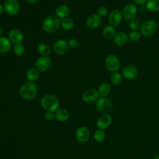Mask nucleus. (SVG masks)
<instances>
[{
    "mask_svg": "<svg viewBox=\"0 0 159 159\" xmlns=\"http://www.w3.org/2000/svg\"><path fill=\"white\" fill-rule=\"evenodd\" d=\"M20 96L25 100L34 99L37 94V88L35 84L32 81L23 83L19 89Z\"/></svg>",
    "mask_w": 159,
    "mask_h": 159,
    "instance_id": "nucleus-1",
    "label": "nucleus"
},
{
    "mask_svg": "<svg viewBox=\"0 0 159 159\" xmlns=\"http://www.w3.org/2000/svg\"><path fill=\"white\" fill-rule=\"evenodd\" d=\"M42 29L47 33H53L60 27V20L57 16L50 15L45 17L42 22Z\"/></svg>",
    "mask_w": 159,
    "mask_h": 159,
    "instance_id": "nucleus-2",
    "label": "nucleus"
},
{
    "mask_svg": "<svg viewBox=\"0 0 159 159\" xmlns=\"http://www.w3.org/2000/svg\"><path fill=\"white\" fill-rule=\"evenodd\" d=\"M41 106L47 111H56L59 106V101L53 94H47L40 101Z\"/></svg>",
    "mask_w": 159,
    "mask_h": 159,
    "instance_id": "nucleus-3",
    "label": "nucleus"
},
{
    "mask_svg": "<svg viewBox=\"0 0 159 159\" xmlns=\"http://www.w3.org/2000/svg\"><path fill=\"white\" fill-rule=\"evenodd\" d=\"M157 24L153 20H148L144 22L140 27V34L145 37L153 35L157 30Z\"/></svg>",
    "mask_w": 159,
    "mask_h": 159,
    "instance_id": "nucleus-4",
    "label": "nucleus"
},
{
    "mask_svg": "<svg viewBox=\"0 0 159 159\" xmlns=\"http://www.w3.org/2000/svg\"><path fill=\"white\" fill-rule=\"evenodd\" d=\"M105 66L108 71L115 73L119 70L120 63L117 56L111 54L107 55L105 59Z\"/></svg>",
    "mask_w": 159,
    "mask_h": 159,
    "instance_id": "nucleus-5",
    "label": "nucleus"
},
{
    "mask_svg": "<svg viewBox=\"0 0 159 159\" xmlns=\"http://www.w3.org/2000/svg\"><path fill=\"white\" fill-rule=\"evenodd\" d=\"M96 109L102 113H106L111 111L112 104L111 100L106 97H101L98 98L96 102Z\"/></svg>",
    "mask_w": 159,
    "mask_h": 159,
    "instance_id": "nucleus-6",
    "label": "nucleus"
},
{
    "mask_svg": "<svg viewBox=\"0 0 159 159\" xmlns=\"http://www.w3.org/2000/svg\"><path fill=\"white\" fill-rule=\"evenodd\" d=\"M3 6L5 12L10 16L16 15L20 9V6L17 0H6Z\"/></svg>",
    "mask_w": 159,
    "mask_h": 159,
    "instance_id": "nucleus-7",
    "label": "nucleus"
},
{
    "mask_svg": "<svg viewBox=\"0 0 159 159\" xmlns=\"http://www.w3.org/2000/svg\"><path fill=\"white\" fill-rule=\"evenodd\" d=\"M122 14L125 19L131 20L135 19L137 16V7L134 4L128 3L124 7L122 11Z\"/></svg>",
    "mask_w": 159,
    "mask_h": 159,
    "instance_id": "nucleus-8",
    "label": "nucleus"
},
{
    "mask_svg": "<svg viewBox=\"0 0 159 159\" xmlns=\"http://www.w3.org/2000/svg\"><path fill=\"white\" fill-rule=\"evenodd\" d=\"M51 65V59L48 57H40L35 61V68L40 72H45Z\"/></svg>",
    "mask_w": 159,
    "mask_h": 159,
    "instance_id": "nucleus-9",
    "label": "nucleus"
},
{
    "mask_svg": "<svg viewBox=\"0 0 159 159\" xmlns=\"http://www.w3.org/2000/svg\"><path fill=\"white\" fill-rule=\"evenodd\" d=\"M122 14L118 9L112 10L108 16V22L110 25L112 26H117L119 25L122 20Z\"/></svg>",
    "mask_w": 159,
    "mask_h": 159,
    "instance_id": "nucleus-10",
    "label": "nucleus"
},
{
    "mask_svg": "<svg viewBox=\"0 0 159 159\" xmlns=\"http://www.w3.org/2000/svg\"><path fill=\"white\" fill-rule=\"evenodd\" d=\"M68 43L65 40L59 39L53 44V50L58 55H64L68 50Z\"/></svg>",
    "mask_w": 159,
    "mask_h": 159,
    "instance_id": "nucleus-11",
    "label": "nucleus"
},
{
    "mask_svg": "<svg viewBox=\"0 0 159 159\" xmlns=\"http://www.w3.org/2000/svg\"><path fill=\"white\" fill-rule=\"evenodd\" d=\"M98 91L94 89H89L86 90L82 94V99L84 102L91 103L98 99Z\"/></svg>",
    "mask_w": 159,
    "mask_h": 159,
    "instance_id": "nucleus-12",
    "label": "nucleus"
},
{
    "mask_svg": "<svg viewBox=\"0 0 159 159\" xmlns=\"http://www.w3.org/2000/svg\"><path fill=\"white\" fill-rule=\"evenodd\" d=\"M112 117L109 114H103L97 120L96 125L99 129L104 130L108 128L112 124Z\"/></svg>",
    "mask_w": 159,
    "mask_h": 159,
    "instance_id": "nucleus-13",
    "label": "nucleus"
},
{
    "mask_svg": "<svg viewBox=\"0 0 159 159\" xmlns=\"http://www.w3.org/2000/svg\"><path fill=\"white\" fill-rule=\"evenodd\" d=\"M138 71L134 65H127L122 70V75L125 79L132 80L137 77Z\"/></svg>",
    "mask_w": 159,
    "mask_h": 159,
    "instance_id": "nucleus-14",
    "label": "nucleus"
},
{
    "mask_svg": "<svg viewBox=\"0 0 159 159\" xmlns=\"http://www.w3.org/2000/svg\"><path fill=\"white\" fill-rule=\"evenodd\" d=\"M101 23V17L97 14H93L88 17L86 24L91 29H95L99 27Z\"/></svg>",
    "mask_w": 159,
    "mask_h": 159,
    "instance_id": "nucleus-15",
    "label": "nucleus"
},
{
    "mask_svg": "<svg viewBox=\"0 0 159 159\" xmlns=\"http://www.w3.org/2000/svg\"><path fill=\"white\" fill-rule=\"evenodd\" d=\"M9 39L14 44H19L22 42L23 40V34L22 32L17 29H12L9 32Z\"/></svg>",
    "mask_w": 159,
    "mask_h": 159,
    "instance_id": "nucleus-16",
    "label": "nucleus"
},
{
    "mask_svg": "<svg viewBox=\"0 0 159 159\" xmlns=\"http://www.w3.org/2000/svg\"><path fill=\"white\" fill-rule=\"evenodd\" d=\"M76 138L80 142L84 143L87 142L89 138V129L86 127H80L76 131Z\"/></svg>",
    "mask_w": 159,
    "mask_h": 159,
    "instance_id": "nucleus-17",
    "label": "nucleus"
},
{
    "mask_svg": "<svg viewBox=\"0 0 159 159\" xmlns=\"http://www.w3.org/2000/svg\"><path fill=\"white\" fill-rule=\"evenodd\" d=\"M128 40V35L122 31L116 33L113 38L114 43L117 46H123L125 45L127 43Z\"/></svg>",
    "mask_w": 159,
    "mask_h": 159,
    "instance_id": "nucleus-18",
    "label": "nucleus"
},
{
    "mask_svg": "<svg viewBox=\"0 0 159 159\" xmlns=\"http://www.w3.org/2000/svg\"><path fill=\"white\" fill-rule=\"evenodd\" d=\"M12 47V43L9 39L4 36H0V53L9 52Z\"/></svg>",
    "mask_w": 159,
    "mask_h": 159,
    "instance_id": "nucleus-19",
    "label": "nucleus"
},
{
    "mask_svg": "<svg viewBox=\"0 0 159 159\" xmlns=\"http://www.w3.org/2000/svg\"><path fill=\"white\" fill-rule=\"evenodd\" d=\"M70 10L68 6H67L65 4H61L58 6L55 10L56 16L58 18H61V19L67 17L70 14Z\"/></svg>",
    "mask_w": 159,
    "mask_h": 159,
    "instance_id": "nucleus-20",
    "label": "nucleus"
},
{
    "mask_svg": "<svg viewBox=\"0 0 159 159\" xmlns=\"http://www.w3.org/2000/svg\"><path fill=\"white\" fill-rule=\"evenodd\" d=\"M55 119L60 122L67 121L70 117V114L65 109H58L55 113Z\"/></svg>",
    "mask_w": 159,
    "mask_h": 159,
    "instance_id": "nucleus-21",
    "label": "nucleus"
},
{
    "mask_svg": "<svg viewBox=\"0 0 159 159\" xmlns=\"http://www.w3.org/2000/svg\"><path fill=\"white\" fill-rule=\"evenodd\" d=\"M116 34V29L111 25H106L102 30V35L106 39L114 38Z\"/></svg>",
    "mask_w": 159,
    "mask_h": 159,
    "instance_id": "nucleus-22",
    "label": "nucleus"
},
{
    "mask_svg": "<svg viewBox=\"0 0 159 159\" xmlns=\"http://www.w3.org/2000/svg\"><path fill=\"white\" fill-rule=\"evenodd\" d=\"M37 51L42 57H48L51 52L50 47L45 43H41L37 46Z\"/></svg>",
    "mask_w": 159,
    "mask_h": 159,
    "instance_id": "nucleus-23",
    "label": "nucleus"
},
{
    "mask_svg": "<svg viewBox=\"0 0 159 159\" xmlns=\"http://www.w3.org/2000/svg\"><path fill=\"white\" fill-rule=\"evenodd\" d=\"M26 77L29 81H35L39 77V71L35 68H30L26 72Z\"/></svg>",
    "mask_w": 159,
    "mask_h": 159,
    "instance_id": "nucleus-24",
    "label": "nucleus"
},
{
    "mask_svg": "<svg viewBox=\"0 0 159 159\" xmlns=\"http://www.w3.org/2000/svg\"><path fill=\"white\" fill-rule=\"evenodd\" d=\"M98 91L99 95L101 97H106L109 94L111 91L110 85L107 83H102L99 85Z\"/></svg>",
    "mask_w": 159,
    "mask_h": 159,
    "instance_id": "nucleus-25",
    "label": "nucleus"
},
{
    "mask_svg": "<svg viewBox=\"0 0 159 159\" xmlns=\"http://www.w3.org/2000/svg\"><path fill=\"white\" fill-rule=\"evenodd\" d=\"M146 7L148 11L152 12L159 11V0H147Z\"/></svg>",
    "mask_w": 159,
    "mask_h": 159,
    "instance_id": "nucleus-26",
    "label": "nucleus"
},
{
    "mask_svg": "<svg viewBox=\"0 0 159 159\" xmlns=\"http://www.w3.org/2000/svg\"><path fill=\"white\" fill-rule=\"evenodd\" d=\"M60 26L64 30H70L73 28L74 22L71 19L65 17L62 19V20L60 21Z\"/></svg>",
    "mask_w": 159,
    "mask_h": 159,
    "instance_id": "nucleus-27",
    "label": "nucleus"
},
{
    "mask_svg": "<svg viewBox=\"0 0 159 159\" xmlns=\"http://www.w3.org/2000/svg\"><path fill=\"white\" fill-rule=\"evenodd\" d=\"M110 80L112 84L118 85L122 81V75L118 72L113 73L112 75L111 76Z\"/></svg>",
    "mask_w": 159,
    "mask_h": 159,
    "instance_id": "nucleus-28",
    "label": "nucleus"
},
{
    "mask_svg": "<svg viewBox=\"0 0 159 159\" xmlns=\"http://www.w3.org/2000/svg\"><path fill=\"white\" fill-rule=\"evenodd\" d=\"M140 38H141V34L137 30H132L128 35V39H129V40H130L132 42H138L140 39Z\"/></svg>",
    "mask_w": 159,
    "mask_h": 159,
    "instance_id": "nucleus-29",
    "label": "nucleus"
},
{
    "mask_svg": "<svg viewBox=\"0 0 159 159\" xmlns=\"http://www.w3.org/2000/svg\"><path fill=\"white\" fill-rule=\"evenodd\" d=\"M94 138L96 141L98 142H101L104 141L106 139V134L102 130H98L96 131L94 134Z\"/></svg>",
    "mask_w": 159,
    "mask_h": 159,
    "instance_id": "nucleus-30",
    "label": "nucleus"
},
{
    "mask_svg": "<svg viewBox=\"0 0 159 159\" xmlns=\"http://www.w3.org/2000/svg\"><path fill=\"white\" fill-rule=\"evenodd\" d=\"M24 51H25L24 47L21 43L15 45L13 48V52H14V54L19 57L22 55L24 53Z\"/></svg>",
    "mask_w": 159,
    "mask_h": 159,
    "instance_id": "nucleus-31",
    "label": "nucleus"
},
{
    "mask_svg": "<svg viewBox=\"0 0 159 159\" xmlns=\"http://www.w3.org/2000/svg\"><path fill=\"white\" fill-rule=\"evenodd\" d=\"M129 25L130 29H132V30H137L139 28H140V21L137 19H134L130 20Z\"/></svg>",
    "mask_w": 159,
    "mask_h": 159,
    "instance_id": "nucleus-32",
    "label": "nucleus"
},
{
    "mask_svg": "<svg viewBox=\"0 0 159 159\" xmlns=\"http://www.w3.org/2000/svg\"><path fill=\"white\" fill-rule=\"evenodd\" d=\"M107 12V9L105 6H100L97 10V14L99 16L101 17L106 16Z\"/></svg>",
    "mask_w": 159,
    "mask_h": 159,
    "instance_id": "nucleus-33",
    "label": "nucleus"
},
{
    "mask_svg": "<svg viewBox=\"0 0 159 159\" xmlns=\"http://www.w3.org/2000/svg\"><path fill=\"white\" fill-rule=\"evenodd\" d=\"M68 46H70L72 48H75L78 45V40L76 39H74V38L70 39L68 41Z\"/></svg>",
    "mask_w": 159,
    "mask_h": 159,
    "instance_id": "nucleus-34",
    "label": "nucleus"
},
{
    "mask_svg": "<svg viewBox=\"0 0 159 159\" xmlns=\"http://www.w3.org/2000/svg\"><path fill=\"white\" fill-rule=\"evenodd\" d=\"M55 117V114L52 111H47L45 114V118L47 120H52Z\"/></svg>",
    "mask_w": 159,
    "mask_h": 159,
    "instance_id": "nucleus-35",
    "label": "nucleus"
},
{
    "mask_svg": "<svg viewBox=\"0 0 159 159\" xmlns=\"http://www.w3.org/2000/svg\"><path fill=\"white\" fill-rule=\"evenodd\" d=\"M139 11L140 13H145L148 11V9L146 7V5H142L139 6Z\"/></svg>",
    "mask_w": 159,
    "mask_h": 159,
    "instance_id": "nucleus-36",
    "label": "nucleus"
},
{
    "mask_svg": "<svg viewBox=\"0 0 159 159\" xmlns=\"http://www.w3.org/2000/svg\"><path fill=\"white\" fill-rule=\"evenodd\" d=\"M134 1L136 4H137L139 6L145 5L147 2V0H134Z\"/></svg>",
    "mask_w": 159,
    "mask_h": 159,
    "instance_id": "nucleus-37",
    "label": "nucleus"
},
{
    "mask_svg": "<svg viewBox=\"0 0 159 159\" xmlns=\"http://www.w3.org/2000/svg\"><path fill=\"white\" fill-rule=\"evenodd\" d=\"M38 0H26V1L30 4H33V3H35Z\"/></svg>",
    "mask_w": 159,
    "mask_h": 159,
    "instance_id": "nucleus-38",
    "label": "nucleus"
},
{
    "mask_svg": "<svg viewBox=\"0 0 159 159\" xmlns=\"http://www.w3.org/2000/svg\"><path fill=\"white\" fill-rule=\"evenodd\" d=\"M3 11H4V6L1 4H0V15L2 13Z\"/></svg>",
    "mask_w": 159,
    "mask_h": 159,
    "instance_id": "nucleus-39",
    "label": "nucleus"
},
{
    "mask_svg": "<svg viewBox=\"0 0 159 159\" xmlns=\"http://www.w3.org/2000/svg\"><path fill=\"white\" fill-rule=\"evenodd\" d=\"M153 159H159V155L155 156V157Z\"/></svg>",
    "mask_w": 159,
    "mask_h": 159,
    "instance_id": "nucleus-40",
    "label": "nucleus"
},
{
    "mask_svg": "<svg viewBox=\"0 0 159 159\" xmlns=\"http://www.w3.org/2000/svg\"><path fill=\"white\" fill-rule=\"evenodd\" d=\"M1 32H2V29H1V27L0 26V35L1 34Z\"/></svg>",
    "mask_w": 159,
    "mask_h": 159,
    "instance_id": "nucleus-41",
    "label": "nucleus"
}]
</instances>
